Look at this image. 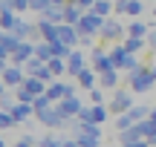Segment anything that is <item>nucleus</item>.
<instances>
[{"instance_id": "26", "label": "nucleus", "mask_w": 156, "mask_h": 147, "mask_svg": "<svg viewBox=\"0 0 156 147\" xmlns=\"http://www.w3.org/2000/svg\"><path fill=\"white\" fill-rule=\"evenodd\" d=\"M124 49H127L130 55H133V52H139V49H142V40H139V38H130L127 43H124Z\"/></svg>"}, {"instance_id": "6", "label": "nucleus", "mask_w": 156, "mask_h": 147, "mask_svg": "<svg viewBox=\"0 0 156 147\" xmlns=\"http://www.w3.org/2000/svg\"><path fill=\"white\" fill-rule=\"evenodd\" d=\"M58 35H61V43L67 46V49H69V46H75L78 40H81L78 29H75V26H67V23H64V26H58Z\"/></svg>"}, {"instance_id": "25", "label": "nucleus", "mask_w": 156, "mask_h": 147, "mask_svg": "<svg viewBox=\"0 0 156 147\" xmlns=\"http://www.w3.org/2000/svg\"><path fill=\"white\" fill-rule=\"evenodd\" d=\"M142 9H145V6L136 3V0H133V3H124V12H127V15H142Z\"/></svg>"}, {"instance_id": "10", "label": "nucleus", "mask_w": 156, "mask_h": 147, "mask_svg": "<svg viewBox=\"0 0 156 147\" xmlns=\"http://www.w3.org/2000/svg\"><path fill=\"white\" fill-rule=\"evenodd\" d=\"M35 49H38V46H32V43H20V49L12 55V58H15V63H23V61L29 63V61L35 58Z\"/></svg>"}, {"instance_id": "19", "label": "nucleus", "mask_w": 156, "mask_h": 147, "mask_svg": "<svg viewBox=\"0 0 156 147\" xmlns=\"http://www.w3.org/2000/svg\"><path fill=\"white\" fill-rule=\"evenodd\" d=\"M78 78H81V87L93 90V84H95V69H84V72L78 75Z\"/></svg>"}, {"instance_id": "7", "label": "nucleus", "mask_w": 156, "mask_h": 147, "mask_svg": "<svg viewBox=\"0 0 156 147\" xmlns=\"http://www.w3.org/2000/svg\"><path fill=\"white\" fill-rule=\"evenodd\" d=\"M84 69H87L84 67V55L81 52H73V55L67 58V75H81Z\"/></svg>"}, {"instance_id": "37", "label": "nucleus", "mask_w": 156, "mask_h": 147, "mask_svg": "<svg viewBox=\"0 0 156 147\" xmlns=\"http://www.w3.org/2000/svg\"><path fill=\"white\" fill-rule=\"evenodd\" d=\"M151 121H156V110H151Z\"/></svg>"}, {"instance_id": "13", "label": "nucleus", "mask_w": 156, "mask_h": 147, "mask_svg": "<svg viewBox=\"0 0 156 147\" xmlns=\"http://www.w3.org/2000/svg\"><path fill=\"white\" fill-rule=\"evenodd\" d=\"M58 110H61V115H81L84 107H81V101H75V98H67Z\"/></svg>"}, {"instance_id": "34", "label": "nucleus", "mask_w": 156, "mask_h": 147, "mask_svg": "<svg viewBox=\"0 0 156 147\" xmlns=\"http://www.w3.org/2000/svg\"><path fill=\"white\" fill-rule=\"evenodd\" d=\"M124 147H151V142H147V138H142V142H133V144H124Z\"/></svg>"}, {"instance_id": "30", "label": "nucleus", "mask_w": 156, "mask_h": 147, "mask_svg": "<svg viewBox=\"0 0 156 147\" xmlns=\"http://www.w3.org/2000/svg\"><path fill=\"white\" fill-rule=\"evenodd\" d=\"M130 121H133L130 115H119V124H116V127H119L122 133H127V130H130Z\"/></svg>"}, {"instance_id": "36", "label": "nucleus", "mask_w": 156, "mask_h": 147, "mask_svg": "<svg viewBox=\"0 0 156 147\" xmlns=\"http://www.w3.org/2000/svg\"><path fill=\"white\" fill-rule=\"evenodd\" d=\"M151 46H156V32H153V35H151Z\"/></svg>"}, {"instance_id": "31", "label": "nucleus", "mask_w": 156, "mask_h": 147, "mask_svg": "<svg viewBox=\"0 0 156 147\" xmlns=\"http://www.w3.org/2000/svg\"><path fill=\"white\" fill-rule=\"evenodd\" d=\"M17 98H20V104H35V95H29V92L23 90V87L17 90Z\"/></svg>"}, {"instance_id": "18", "label": "nucleus", "mask_w": 156, "mask_h": 147, "mask_svg": "<svg viewBox=\"0 0 156 147\" xmlns=\"http://www.w3.org/2000/svg\"><path fill=\"white\" fill-rule=\"evenodd\" d=\"M12 35H15L17 40H23V38H26V35H35V32H32V26H29V23L17 20V26H15V32H12Z\"/></svg>"}, {"instance_id": "29", "label": "nucleus", "mask_w": 156, "mask_h": 147, "mask_svg": "<svg viewBox=\"0 0 156 147\" xmlns=\"http://www.w3.org/2000/svg\"><path fill=\"white\" fill-rule=\"evenodd\" d=\"M17 124V121H15V115H12V113H3V115H0V127H15Z\"/></svg>"}, {"instance_id": "16", "label": "nucleus", "mask_w": 156, "mask_h": 147, "mask_svg": "<svg viewBox=\"0 0 156 147\" xmlns=\"http://www.w3.org/2000/svg\"><path fill=\"white\" fill-rule=\"evenodd\" d=\"M0 23H3V29H15V26H17L15 15H12V3H3V15H0Z\"/></svg>"}, {"instance_id": "32", "label": "nucleus", "mask_w": 156, "mask_h": 147, "mask_svg": "<svg viewBox=\"0 0 156 147\" xmlns=\"http://www.w3.org/2000/svg\"><path fill=\"white\" fill-rule=\"evenodd\" d=\"M41 147H64V142H58V138H44Z\"/></svg>"}, {"instance_id": "8", "label": "nucleus", "mask_w": 156, "mask_h": 147, "mask_svg": "<svg viewBox=\"0 0 156 147\" xmlns=\"http://www.w3.org/2000/svg\"><path fill=\"white\" fill-rule=\"evenodd\" d=\"M38 118L44 121V124H49V127H61L64 124L61 110H44V113H38Z\"/></svg>"}, {"instance_id": "3", "label": "nucleus", "mask_w": 156, "mask_h": 147, "mask_svg": "<svg viewBox=\"0 0 156 147\" xmlns=\"http://www.w3.org/2000/svg\"><path fill=\"white\" fill-rule=\"evenodd\" d=\"M93 69H95V72H101V75H107V72H113V69H116V63H113V58L110 55H107V52H93Z\"/></svg>"}, {"instance_id": "33", "label": "nucleus", "mask_w": 156, "mask_h": 147, "mask_svg": "<svg viewBox=\"0 0 156 147\" xmlns=\"http://www.w3.org/2000/svg\"><path fill=\"white\" fill-rule=\"evenodd\" d=\"M15 147H32V136H20Z\"/></svg>"}, {"instance_id": "9", "label": "nucleus", "mask_w": 156, "mask_h": 147, "mask_svg": "<svg viewBox=\"0 0 156 147\" xmlns=\"http://www.w3.org/2000/svg\"><path fill=\"white\" fill-rule=\"evenodd\" d=\"M23 90H26L29 95H35V98L46 95V84H44L41 78H26V84H23Z\"/></svg>"}, {"instance_id": "24", "label": "nucleus", "mask_w": 156, "mask_h": 147, "mask_svg": "<svg viewBox=\"0 0 156 147\" xmlns=\"http://www.w3.org/2000/svg\"><path fill=\"white\" fill-rule=\"evenodd\" d=\"M145 32H147V26H145L142 20H136L133 26H130V38H139V40H142V35H145Z\"/></svg>"}, {"instance_id": "35", "label": "nucleus", "mask_w": 156, "mask_h": 147, "mask_svg": "<svg viewBox=\"0 0 156 147\" xmlns=\"http://www.w3.org/2000/svg\"><path fill=\"white\" fill-rule=\"evenodd\" d=\"M64 147H78V142H64Z\"/></svg>"}, {"instance_id": "12", "label": "nucleus", "mask_w": 156, "mask_h": 147, "mask_svg": "<svg viewBox=\"0 0 156 147\" xmlns=\"http://www.w3.org/2000/svg\"><path fill=\"white\" fill-rule=\"evenodd\" d=\"M3 81H6V87H17V84H26V81H23V72L17 67H9L3 72Z\"/></svg>"}, {"instance_id": "1", "label": "nucleus", "mask_w": 156, "mask_h": 147, "mask_svg": "<svg viewBox=\"0 0 156 147\" xmlns=\"http://www.w3.org/2000/svg\"><path fill=\"white\" fill-rule=\"evenodd\" d=\"M153 81H156V75H153V69H147V67H139L130 75V87H133L136 92H147L153 87Z\"/></svg>"}, {"instance_id": "23", "label": "nucleus", "mask_w": 156, "mask_h": 147, "mask_svg": "<svg viewBox=\"0 0 156 147\" xmlns=\"http://www.w3.org/2000/svg\"><path fill=\"white\" fill-rule=\"evenodd\" d=\"M110 9H113V6H110V3H104V0H101V3H93V15H98V17L110 15Z\"/></svg>"}, {"instance_id": "20", "label": "nucleus", "mask_w": 156, "mask_h": 147, "mask_svg": "<svg viewBox=\"0 0 156 147\" xmlns=\"http://www.w3.org/2000/svg\"><path fill=\"white\" fill-rule=\"evenodd\" d=\"M119 84V69H113V72H107V75H101V87H116Z\"/></svg>"}, {"instance_id": "21", "label": "nucleus", "mask_w": 156, "mask_h": 147, "mask_svg": "<svg viewBox=\"0 0 156 147\" xmlns=\"http://www.w3.org/2000/svg\"><path fill=\"white\" fill-rule=\"evenodd\" d=\"M46 67H49V72H52V75H64V72H67V63H64L61 58H55V61H49Z\"/></svg>"}, {"instance_id": "4", "label": "nucleus", "mask_w": 156, "mask_h": 147, "mask_svg": "<svg viewBox=\"0 0 156 147\" xmlns=\"http://www.w3.org/2000/svg\"><path fill=\"white\" fill-rule=\"evenodd\" d=\"M38 32L44 35V40H46L49 46L61 43V35H58V26H55V23H49V20H41V23H38Z\"/></svg>"}, {"instance_id": "38", "label": "nucleus", "mask_w": 156, "mask_h": 147, "mask_svg": "<svg viewBox=\"0 0 156 147\" xmlns=\"http://www.w3.org/2000/svg\"><path fill=\"white\" fill-rule=\"evenodd\" d=\"M153 75H156V67H153Z\"/></svg>"}, {"instance_id": "11", "label": "nucleus", "mask_w": 156, "mask_h": 147, "mask_svg": "<svg viewBox=\"0 0 156 147\" xmlns=\"http://www.w3.org/2000/svg\"><path fill=\"white\" fill-rule=\"evenodd\" d=\"M122 35H124L122 26H119V23H113V20H107L104 29H101V38H104V40H119Z\"/></svg>"}, {"instance_id": "2", "label": "nucleus", "mask_w": 156, "mask_h": 147, "mask_svg": "<svg viewBox=\"0 0 156 147\" xmlns=\"http://www.w3.org/2000/svg\"><path fill=\"white\" fill-rule=\"evenodd\" d=\"M75 29L81 32V38H93L98 29H104V20H101L98 15H93V12H90V15H84V17H81V23H78Z\"/></svg>"}, {"instance_id": "22", "label": "nucleus", "mask_w": 156, "mask_h": 147, "mask_svg": "<svg viewBox=\"0 0 156 147\" xmlns=\"http://www.w3.org/2000/svg\"><path fill=\"white\" fill-rule=\"evenodd\" d=\"M29 113H32V107H29V104H17V107L12 110V115H15V121H23V118H26Z\"/></svg>"}, {"instance_id": "28", "label": "nucleus", "mask_w": 156, "mask_h": 147, "mask_svg": "<svg viewBox=\"0 0 156 147\" xmlns=\"http://www.w3.org/2000/svg\"><path fill=\"white\" fill-rule=\"evenodd\" d=\"M147 113H151V110H147V107H133V110H130L127 115H130V118H145Z\"/></svg>"}, {"instance_id": "15", "label": "nucleus", "mask_w": 156, "mask_h": 147, "mask_svg": "<svg viewBox=\"0 0 156 147\" xmlns=\"http://www.w3.org/2000/svg\"><path fill=\"white\" fill-rule=\"evenodd\" d=\"M75 142L78 147H98V133H78Z\"/></svg>"}, {"instance_id": "27", "label": "nucleus", "mask_w": 156, "mask_h": 147, "mask_svg": "<svg viewBox=\"0 0 156 147\" xmlns=\"http://www.w3.org/2000/svg\"><path fill=\"white\" fill-rule=\"evenodd\" d=\"M35 110H38V113H44V110H49V98H46V95L35 98Z\"/></svg>"}, {"instance_id": "39", "label": "nucleus", "mask_w": 156, "mask_h": 147, "mask_svg": "<svg viewBox=\"0 0 156 147\" xmlns=\"http://www.w3.org/2000/svg\"><path fill=\"white\" fill-rule=\"evenodd\" d=\"M153 15H156V12H153Z\"/></svg>"}, {"instance_id": "5", "label": "nucleus", "mask_w": 156, "mask_h": 147, "mask_svg": "<svg viewBox=\"0 0 156 147\" xmlns=\"http://www.w3.org/2000/svg\"><path fill=\"white\" fill-rule=\"evenodd\" d=\"M110 110H113V113H130V110H133L130 95H127L124 90H119L116 95H113V101H110Z\"/></svg>"}, {"instance_id": "17", "label": "nucleus", "mask_w": 156, "mask_h": 147, "mask_svg": "<svg viewBox=\"0 0 156 147\" xmlns=\"http://www.w3.org/2000/svg\"><path fill=\"white\" fill-rule=\"evenodd\" d=\"M142 138H145V136H142V127H139V124H136V127H130L127 133H122V142H124V144H133V142H142Z\"/></svg>"}, {"instance_id": "14", "label": "nucleus", "mask_w": 156, "mask_h": 147, "mask_svg": "<svg viewBox=\"0 0 156 147\" xmlns=\"http://www.w3.org/2000/svg\"><path fill=\"white\" fill-rule=\"evenodd\" d=\"M35 58H38V61H44V63L55 61V46H49V43H41L38 49H35Z\"/></svg>"}]
</instances>
